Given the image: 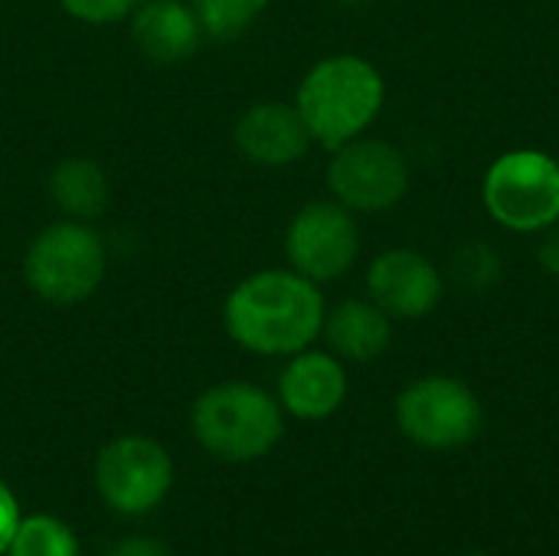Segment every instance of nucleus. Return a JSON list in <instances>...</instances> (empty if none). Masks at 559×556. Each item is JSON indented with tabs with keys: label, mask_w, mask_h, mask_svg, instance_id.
<instances>
[{
	"label": "nucleus",
	"mask_w": 559,
	"mask_h": 556,
	"mask_svg": "<svg viewBox=\"0 0 559 556\" xmlns=\"http://www.w3.org/2000/svg\"><path fill=\"white\" fill-rule=\"evenodd\" d=\"M537 259H540V265H544L550 275H559V220L554 226L544 229V242H540V249H537Z\"/></svg>",
	"instance_id": "22"
},
{
	"label": "nucleus",
	"mask_w": 559,
	"mask_h": 556,
	"mask_svg": "<svg viewBox=\"0 0 559 556\" xmlns=\"http://www.w3.org/2000/svg\"><path fill=\"white\" fill-rule=\"evenodd\" d=\"M324 295L318 282L295 269H262L246 275L223 301L229 341L259 357H292L311 347L324 328Z\"/></svg>",
	"instance_id": "1"
},
{
	"label": "nucleus",
	"mask_w": 559,
	"mask_h": 556,
	"mask_svg": "<svg viewBox=\"0 0 559 556\" xmlns=\"http://www.w3.org/2000/svg\"><path fill=\"white\" fill-rule=\"evenodd\" d=\"M396 426L423 449H459L478 436L481 403L462 380L423 377L400 393Z\"/></svg>",
	"instance_id": "7"
},
{
	"label": "nucleus",
	"mask_w": 559,
	"mask_h": 556,
	"mask_svg": "<svg viewBox=\"0 0 559 556\" xmlns=\"http://www.w3.org/2000/svg\"><path fill=\"white\" fill-rule=\"evenodd\" d=\"M288 265L311 282H334L350 272L360 256V229L337 200L305 203L285 229Z\"/></svg>",
	"instance_id": "9"
},
{
	"label": "nucleus",
	"mask_w": 559,
	"mask_h": 556,
	"mask_svg": "<svg viewBox=\"0 0 559 556\" xmlns=\"http://www.w3.org/2000/svg\"><path fill=\"white\" fill-rule=\"evenodd\" d=\"M23 518V508H20V498L13 495V488L0 478V556L7 554L10 541H13V531Z\"/></svg>",
	"instance_id": "21"
},
{
	"label": "nucleus",
	"mask_w": 559,
	"mask_h": 556,
	"mask_svg": "<svg viewBox=\"0 0 559 556\" xmlns=\"http://www.w3.org/2000/svg\"><path fill=\"white\" fill-rule=\"evenodd\" d=\"M370 301L390 318H423L442 298L439 269L416 249H390L370 262L367 272Z\"/></svg>",
	"instance_id": "10"
},
{
	"label": "nucleus",
	"mask_w": 559,
	"mask_h": 556,
	"mask_svg": "<svg viewBox=\"0 0 559 556\" xmlns=\"http://www.w3.org/2000/svg\"><path fill=\"white\" fill-rule=\"evenodd\" d=\"M190 3H193L206 36L236 39L265 13V7L272 0H190Z\"/></svg>",
	"instance_id": "17"
},
{
	"label": "nucleus",
	"mask_w": 559,
	"mask_h": 556,
	"mask_svg": "<svg viewBox=\"0 0 559 556\" xmlns=\"http://www.w3.org/2000/svg\"><path fill=\"white\" fill-rule=\"evenodd\" d=\"M488 213L514 233H544L559 220V161L544 151L501 154L485 174Z\"/></svg>",
	"instance_id": "6"
},
{
	"label": "nucleus",
	"mask_w": 559,
	"mask_h": 556,
	"mask_svg": "<svg viewBox=\"0 0 559 556\" xmlns=\"http://www.w3.org/2000/svg\"><path fill=\"white\" fill-rule=\"evenodd\" d=\"M3 556H82L79 534L56 514H23Z\"/></svg>",
	"instance_id": "16"
},
{
	"label": "nucleus",
	"mask_w": 559,
	"mask_h": 556,
	"mask_svg": "<svg viewBox=\"0 0 559 556\" xmlns=\"http://www.w3.org/2000/svg\"><path fill=\"white\" fill-rule=\"evenodd\" d=\"M452 275L455 282H462L468 292H485L491 288L498 279H501V262L495 256L491 246H481V242H468L455 252L452 259Z\"/></svg>",
	"instance_id": "18"
},
{
	"label": "nucleus",
	"mask_w": 559,
	"mask_h": 556,
	"mask_svg": "<svg viewBox=\"0 0 559 556\" xmlns=\"http://www.w3.org/2000/svg\"><path fill=\"white\" fill-rule=\"evenodd\" d=\"M278 403L285 416L318 423L341 410L347 400V370L331 351H298L278 374Z\"/></svg>",
	"instance_id": "12"
},
{
	"label": "nucleus",
	"mask_w": 559,
	"mask_h": 556,
	"mask_svg": "<svg viewBox=\"0 0 559 556\" xmlns=\"http://www.w3.org/2000/svg\"><path fill=\"white\" fill-rule=\"evenodd\" d=\"M131 43L138 52L157 66H174L190 59L203 43V23L187 0H141L128 16Z\"/></svg>",
	"instance_id": "13"
},
{
	"label": "nucleus",
	"mask_w": 559,
	"mask_h": 556,
	"mask_svg": "<svg viewBox=\"0 0 559 556\" xmlns=\"http://www.w3.org/2000/svg\"><path fill=\"white\" fill-rule=\"evenodd\" d=\"M59 3L69 16H75L79 23H92V26L121 23L141 7V0H59Z\"/></svg>",
	"instance_id": "19"
},
{
	"label": "nucleus",
	"mask_w": 559,
	"mask_h": 556,
	"mask_svg": "<svg viewBox=\"0 0 559 556\" xmlns=\"http://www.w3.org/2000/svg\"><path fill=\"white\" fill-rule=\"evenodd\" d=\"M197 446L229 465L265 459L285 436V410L275 393L249 380L206 387L190 410Z\"/></svg>",
	"instance_id": "2"
},
{
	"label": "nucleus",
	"mask_w": 559,
	"mask_h": 556,
	"mask_svg": "<svg viewBox=\"0 0 559 556\" xmlns=\"http://www.w3.org/2000/svg\"><path fill=\"white\" fill-rule=\"evenodd\" d=\"M177 469L164 442L128 433L108 439L92 465V485L98 501L118 518H147L174 492Z\"/></svg>",
	"instance_id": "5"
},
{
	"label": "nucleus",
	"mask_w": 559,
	"mask_h": 556,
	"mask_svg": "<svg viewBox=\"0 0 559 556\" xmlns=\"http://www.w3.org/2000/svg\"><path fill=\"white\" fill-rule=\"evenodd\" d=\"M108 272V249L95 223L56 220L43 226L23 252V279L46 305L88 301Z\"/></svg>",
	"instance_id": "4"
},
{
	"label": "nucleus",
	"mask_w": 559,
	"mask_h": 556,
	"mask_svg": "<svg viewBox=\"0 0 559 556\" xmlns=\"http://www.w3.org/2000/svg\"><path fill=\"white\" fill-rule=\"evenodd\" d=\"M105 556H174L170 544L154 534H124L118 537Z\"/></svg>",
	"instance_id": "20"
},
{
	"label": "nucleus",
	"mask_w": 559,
	"mask_h": 556,
	"mask_svg": "<svg viewBox=\"0 0 559 556\" xmlns=\"http://www.w3.org/2000/svg\"><path fill=\"white\" fill-rule=\"evenodd\" d=\"M49 200L66 220L95 223L111 203V184L98 161L92 157H62L49 170Z\"/></svg>",
	"instance_id": "15"
},
{
	"label": "nucleus",
	"mask_w": 559,
	"mask_h": 556,
	"mask_svg": "<svg viewBox=\"0 0 559 556\" xmlns=\"http://www.w3.org/2000/svg\"><path fill=\"white\" fill-rule=\"evenodd\" d=\"M321 334L328 338L331 354L354 360V364H367V360H377L390 347L393 324H390V315L370 298L367 301L350 298L324 315Z\"/></svg>",
	"instance_id": "14"
},
{
	"label": "nucleus",
	"mask_w": 559,
	"mask_h": 556,
	"mask_svg": "<svg viewBox=\"0 0 559 556\" xmlns=\"http://www.w3.org/2000/svg\"><path fill=\"white\" fill-rule=\"evenodd\" d=\"M383 98L386 85L380 69L364 56L341 52L308 69L298 85L295 108L305 118L311 141L334 151L360 138L377 121Z\"/></svg>",
	"instance_id": "3"
},
{
	"label": "nucleus",
	"mask_w": 559,
	"mask_h": 556,
	"mask_svg": "<svg viewBox=\"0 0 559 556\" xmlns=\"http://www.w3.org/2000/svg\"><path fill=\"white\" fill-rule=\"evenodd\" d=\"M328 187L350 213H383L409 190V164L400 147L377 138H354L334 147Z\"/></svg>",
	"instance_id": "8"
},
{
	"label": "nucleus",
	"mask_w": 559,
	"mask_h": 556,
	"mask_svg": "<svg viewBox=\"0 0 559 556\" xmlns=\"http://www.w3.org/2000/svg\"><path fill=\"white\" fill-rule=\"evenodd\" d=\"M233 141L239 154L259 167H292L311 147V131L298 115L295 102H255L249 105L236 128Z\"/></svg>",
	"instance_id": "11"
}]
</instances>
